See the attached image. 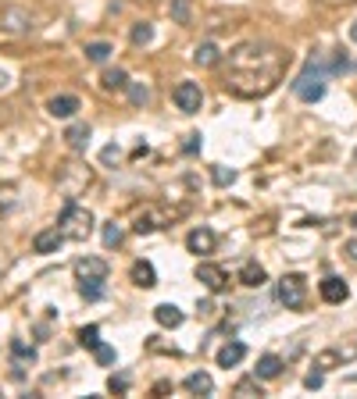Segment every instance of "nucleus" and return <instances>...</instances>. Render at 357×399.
Returning <instances> with one entry per match:
<instances>
[{
	"label": "nucleus",
	"mask_w": 357,
	"mask_h": 399,
	"mask_svg": "<svg viewBox=\"0 0 357 399\" xmlns=\"http://www.w3.org/2000/svg\"><path fill=\"white\" fill-rule=\"evenodd\" d=\"M289 61L293 57L286 47H275L268 40H247L225 54L222 82L229 93L243 97V100H257V97H268L286 79Z\"/></svg>",
	"instance_id": "1"
},
{
	"label": "nucleus",
	"mask_w": 357,
	"mask_h": 399,
	"mask_svg": "<svg viewBox=\"0 0 357 399\" xmlns=\"http://www.w3.org/2000/svg\"><path fill=\"white\" fill-rule=\"evenodd\" d=\"M57 228H61V235L72 239V242H86L89 232H93V214L68 200L65 210H61V221H57Z\"/></svg>",
	"instance_id": "2"
},
{
	"label": "nucleus",
	"mask_w": 357,
	"mask_h": 399,
	"mask_svg": "<svg viewBox=\"0 0 357 399\" xmlns=\"http://www.w3.org/2000/svg\"><path fill=\"white\" fill-rule=\"evenodd\" d=\"M325 75H329V68L321 65V57H311L307 72L293 82L296 97H301L304 104H314V100H321V97H325Z\"/></svg>",
	"instance_id": "3"
},
{
	"label": "nucleus",
	"mask_w": 357,
	"mask_h": 399,
	"mask_svg": "<svg viewBox=\"0 0 357 399\" xmlns=\"http://www.w3.org/2000/svg\"><path fill=\"white\" fill-rule=\"evenodd\" d=\"M275 296H279V303L286 306V311H304V303H307L304 274H282L279 285H275Z\"/></svg>",
	"instance_id": "4"
},
{
	"label": "nucleus",
	"mask_w": 357,
	"mask_h": 399,
	"mask_svg": "<svg viewBox=\"0 0 357 399\" xmlns=\"http://www.w3.org/2000/svg\"><path fill=\"white\" fill-rule=\"evenodd\" d=\"M172 221H175V210L158 207V203H146L143 210H136L132 228H136L139 235H151V232H158V228H165V225H172Z\"/></svg>",
	"instance_id": "5"
},
{
	"label": "nucleus",
	"mask_w": 357,
	"mask_h": 399,
	"mask_svg": "<svg viewBox=\"0 0 357 399\" xmlns=\"http://www.w3.org/2000/svg\"><path fill=\"white\" fill-rule=\"evenodd\" d=\"M172 97H175V107L183 111V114H197L200 104H204V93H200L197 82H178Z\"/></svg>",
	"instance_id": "6"
},
{
	"label": "nucleus",
	"mask_w": 357,
	"mask_h": 399,
	"mask_svg": "<svg viewBox=\"0 0 357 399\" xmlns=\"http://www.w3.org/2000/svg\"><path fill=\"white\" fill-rule=\"evenodd\" d=\"M197 282H204V289H211V292H225L229 274L218 264H197Z\"/></svg>",
	"instance_id": "7"
},
{
	"label": "nucleus",
	"mask_w": 357,
	"mask_h": 399,
	"mask_svg": "<svg viewBox=\"0 0 357 399\" xmlns=\"http://www.w3.org/2000/svg\"><path fill=\"white\" fill-rule=\"evenodd\" d=\"M186 247H190V253H197V257H207V253H215V247H218V235H215L211 228H193V232L186 235Z\"/></svg>",
	"instance_id": "8"
},
{
	"label": "nucleus",
	"mask_w": 357,
	"mask_h": 399,
	"mask_svg": "<svg viewBox=\"0 0 357 399\" xmlns=\"http://www.w3.org/2000/svg\"><path fill=\"white\" fill-rule=\"evenodd\" d=\"M318 292L325 303H347L350 299V285L343 279H336V274H329V279H321L318 282Z\"/></svg>",
	"instance_id": "9"
},
{
	"label": "nucleus",
	"mask_w": 357,
	"mask_h": 399,
	"mask_svg": "<svg viewBox=\"0 0 357 399\" xmlns=\"http://www.w3.org/2000/svg\"><path fill=\"white\" fill-rule=\"evenodd\" d=\"M75 274H79V282H86V279H107V260L82 257V260H75Z\"/></svg>",
	"instance_id": "10"
},
{
	"label": "nucleus",
	"mask_w": 357,
	"mask_h": 399,
	"mask_svg": "<svg viewBox=\"0 0 357 399\" xmlns=\"http://www.w3.org/2000/svg\"><path fill=\"white\" fill-rule=\"evenodd\" d=\"M61 242H68V239L61 235V228H47V232H40V235L33 239V250H36V253H57V250H61Z\"/></svg>",
	"instance_id": "11"
},
{
	"label": "nucleus",
	"mask_w": 357,
	"mask_h": 399,
	"mask_svg": "<svg viewBox=\"0 0 357 399\" xmlns=\"http://www.w3.org/2000/svg\"><path fill=\"white\" fill-rule=\"evenodd\" d=\"M282 357H275V353H264L261 360H257V367H254V375L257 378H264V382H272V378H279L282 375Z\"/></svg>",
	"instance_id": "12"
},
{
	"label": "nucleus",
	"mask_w": 357,
	"mask_h": 399,
	"mask_svg": "<svg viewBox=\"0 0 357 399\" xmlns=\"http://www.w3.org/2000/svg\"><path fill=\"white\" fill-rule=\"evenodd\" d=\"M47 111H50L54 118H72V114L79 111V97H72V93H65V97H50V100H47Z\"/></svg>",
	"instance_id": "13"
},
{
	"label": "nucleus",
	"mask_w": 357,
	"mask_h": 399,
	"mask_svg": "<svg viewBox=\"0 0 357 399\" xmlns=\"http://www.w3.org/2000/svg\"><path fill=\"white\" fill-rule=\"evenodd\" d=\"M154 321L161 328H178L183 324V311H178L175 303H161V306H154Z\"/></svg>",
	"instance_id": "14"
},
{
	"label": "nucleus",
	"mask_w": 357,
	"mask_h": 399,
	"mask_svg": "<svg viewBox=\"0 0 357 399\" xmlns=\"http://www.w3.org/2000/svg\"><path fill=\"white\" fill-rule=\"evenodd\" d=\"M240 282L250 285V289H261V285L268 282V274H264V267H261L257 260H247V264L240 267Z\"/></svg>",
	"instance_id": "15"
},
{
	"label": "nucleus",
	"mask_w": 357,
	"mask_h": 399,
	"mask_svg": "<svg viewBox=\"0 0 357 399\" xmlns=\"http://www.w3.org/2000/svg\"><path fill=\"white\" fill-rule=\"evenodd\" d=\"M132 282H136L139 289H151V285H158L154 264H151V260H136V264H132Z\"/></svg>",
	"instance_id": "16"
},
{
	"label": "nucleus",
	"mask_w": 357,
	"mask_h": 399,
	"mask_svg": "<svg viewBox=\"0 0 357 399\" xmlns=\"http://www.w3.org/2000/svg\"><path fill=\"white\" fill-rule=\"evenodd\" d=\"M247 357V346L243 343H225L222 350H218V367H236Z\"/></svg>",
	"instance_id": "17"
},
{
	"label": "nucleus",
	"mask_w": 357,
	"mask_h": 399,
	"mask_svg": "<svg viewBox=\"0 0 357 399\" xmlns=\"http://www.w3.org/2000/svg\"><path fill=\"white\" fill-rule=\"evenodd\" d=\"M186 392H193V396H211V392H215V382H211V375H207V371H197V375H190V378H186Z\"/></svg>",
	"instance_id": "18"
},
{
	"label": "nucleus",
	"mask_w": 357,
	"mask_h": 399,
	"mask_svg": "<svg viewBox=\"0 0 357 399\" xmlns=\"http://www.w3.org/2000/svg\"><path fill=\"white\" fill-rule=\"evenodd\" d=\"M100 82H104L107 93H122V89H129V75H126L122 68H107Z\"/></svg>",
	"instance_id": "19"
},
{
	"label": "nucleus",
	"mask_w": 357,
	"mask_h": 399,
	"mask_svg": "<svg viewBox=\"0 0 357 399\" xmlns=\"http://www.w3.org/2000/svg\"><path fill=\"white\" fill-rule=\"evenodd\" d=\"M193 61L200 68H211V65H218V47L215 43H200L197 50H193Z\"/></svg>",
	"instance_id": "20"
},
{
	"label": "nucleus",
	"mask_w": 357,
	"mask_h": 399,
	"mask_svg": "<svg viewBox=\"0 0 357 399\" xmlns=\"http://www.w3.org/2000/svg\"><path fill=\"white\" fill-rule=\"evenodd\" d=\"M172 18L178 25H193V0H172Z\"/></svg>",
	"instance_id": "21"
},
{
	"label": "nucleus",
	"mask_w": 357,
	"mask_h": 399,
	"mask_svg": "<svg viewBox=\"0 0 357 399\" xmlns=\"http://www.w3.org/2000/svg\"><path fill=\"white\" fill-rule=\"evenodd\" d=\"M65 139H68L72 150H86V143H89V125H82V121H79V125H72V129L65 132Z\"/></svg>",
	"instance_id": "22"
},
{
	"label": "nucleus",
	"mask_w": 357,
	"mask_h": 399,
	"mask_svg": "<svg viewBox=\"0 0 357 399\" xmlns=\"http://www.w3.org/2000/svg\"><path fill=\"white\" fill-rule=\"evenodd\" d=\"M340 363H343V353H340V350H321V353L314 357L318 371H333V367H340Z\"/></svg>",
	"instance_id": "23"
},
{
	"label": "nucleus",
	"mask_w": 357,
	"mask_h": 399,
	"mask_svg": "<svg viewBox=\"0 0 357 399\" xmlns=\"http://www.w3.org/2000/svg\"><path fill=\"white\" fill-rule=\"evenodd\" d=\"M79 346H86V350H97V346H100V328H97V324H86V328H79Z\"/></svg>",
	"instance_id": "24"
},
{
	"label": "nucleus",
	"mask_w": 357,
	"mask_h": 399,
	"mask_svg": "<svg viewBox=\"0 0 357 399\" xmlns=\"http://www.w3.org/2000/svg\"><path fill=\"white\" fill-rule=\"evenodd\" d=\"M151 40H154V25H151V22H136V25H132V43H136V47H146Z\"/></svg>",
	"instance_id": "25"
},
{
	"label": "nucleus",
	"mask_w": 357,
	"mask_h": 399,
	"mask_svg": "<svg viewBox=\"0 0 357 399\" xmlns=\"http://www.w3.org/2000/svg\"><path fill=\"white\" fill-rule=\"evenodd\" d=\"M104 282H107V279H86V282H79V292H82L86 299H100V296H104Z\"/></svg>",
	"instance_id": "26"
},
{
	"label": "nucleus",
	"mask_w": 357,
	"mask_h": 399,
	"mask_svg": "<svg viewBox=\"0 0 357 399\" xmlns=\"http://www.w3.org/2000/svg\"><path fill=\"white\" fill-rule=\"evenodd\" d=\"M86 57L93 61V65H104L111 57V43H86Z\"/></svg>",
	"instance_id": "27"
},
{
	"label": "nucleus",
	"mask_w": 357,
	"mask_h": 399,
	"mask_svg": "<svg viewBox=\"0 0 357 399\" xmlns=\"http://www.w3.org/2000/svg\"><path fill=\"white\" fill-rule=\"evenodd\" d=\"M11 353H15V360H18V363H36V350H33V346H25L22 339H15V343H11Z\"/></svg>",
	"instance_id": "28"
},
{
	"label": "nucleus",
	"mask_w": 357,
	"mask_h": 399,
	"mask_svg": "<svg viewBox=\"0 0 357 399\" xmlns=\"http://www.w3.org/2000/svg\"><path fill=\"white\" fill-rule=\"evenodd\" d=\"M236 396H264L261 392V385H257V378H243V382H236V389H232Z\"/></svg>",
	"instance_id": "29"
},
{
	"label": "nucleus",
	"mask_w": 357,
	"mask_h": 399,
	"mask_svg": "<svg viewBox=\"0 0 357 399\" xmlns=\"http://www.w3.org/2000/svg\"><path fill=\"white\" fill-rule=\"evenodd\" d=\"M118 242H122V228H118L114 221H111V225H104V247L111 250V247H118Z\"/></svg>",
	"instance_id": "30"
},
{
	"label": "nucleus",
	"mask_w": 357,
	"mask_h": 399,
	"mask_svg": "<svg viewBox=\"0 0 357 399\" xmlns=\"http://www.w3.org/2000/svg\"><path fill=\"white\" fill-rule=\"evenodd\" d=\"M129 97H132V104H136V107H143L146 100H151V89L136 82V86H129Z\"/></svg>",
	"instance_id": "31"
},
{
	"label": "nucleus",
	"mask_w": 357,
	"mask_h": 399,
	"mask_svg": "<svg viewBox=\"0 0 357 399\" xmlns=\"http://www.w3.org/2000/svg\"><path fill=\"white\" fill-rule=\"evenodd\" d=\"M93 357H97V363H104V367H107V363H114V350H111V346H97V350H93Z\"/></svg>",
	"instance_id": "32"
},
{
	"label": "nucleus",
	"mask_w": 357,
	"mask_h": 399,
	"mask_svg": "<svg viewBox=\"0 0 357 399\" xmlns=\"http://www.w3.org/2000/svg\"><path fill=\"white\" fill-rule=\"evenodd\" d=\"M211 175H215L218 186H232V178H236V171H225V168H215Z\"/></svg>",
	"instance_id": "33"
},
{
	"label": "nucleus",
	"mask_w": 357,
	"mask_h": 399,
	"mask_svg": "<svg viewBox=\"0 0 357 399\" xmlns=\"http://www.w3.org/2000/svg\"><path fill=\"white\" fill-rule=\"evenodd\" d=\"M107 389H111V392H126V389H129V382H126V378H111V382H107Z\"/></svg>",
	"instance_id": "34"
},
{
	"label": "nucleus",
	"mask_w": 357,
	"mask_h": 399,
	"mask_svg": "<svg viewBox=\"0 0 357 399\" xmlns=\"http://www.w3.org/2000/svg\"><path fill=\"white\" fill-rule=\"evenodd\" d=\"M304 385H307V389H321V371L307 375V378H304Z\"/></svg>",
	"instance_id": "35"
},
{
	"label": "nucleus",
	"mask_w": 357,
	"mask_h": 399,
	"mask_svg": "<svg viewBox=\"0 0 357 399\" xmlns=\"http://www.w3.org/2000/svg\"><path fill=\"white\" fill-rule=\"evenodd\" d=\"M343 250H347V257H350V260L357 264V239H350V242H347V247H343Z\"/></svg>",
	"instance_id": "36"
},
{
	"label": "nucleus",
	"mask_w": 357,
	"mask_h": 399,
	"mask_svg": "<svg viewBox=\"0 0 357 399\" xmlns=\"http://www.w3.org/2000/svg\"><path fill=\"white\" fill-rule=\"evenodd\" d=\"M118 157H122V153H118V146H107V150H104V161H107V164L118 161Z\"/></svg>",
	"instance_id": "37"
},
{
	"label": "nucleus",
	"mask_w": 357,
	"mask_h": 399,
	"mask_svg": "<svg viewBox=\"0 0 357 399\" xmlns=\"http://www.w3.org/2000/svg\"><path fill=\"white\" fill-rule=\"evenodd\" d=\"M350 40H354V43H357V22H354V25H350Z\"/></svg>",
	"instance_id": "38"
},
{
	"label": "nucleus",
	"mask_w": 357,
	"mask_h": 399,
	"mask_svg": "<svg viewBox=\"0 0 357 399\" xmlns=\"http://www.w3.org/2000/svg\"><path fill=\"white\" fill-rule=\"evenodd\" d=\"M350 225H354V228H357V214H354V218H350Z\"/></svg>",
	"instance_id": "39"
}]
</instances>
